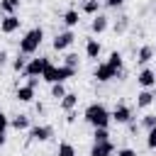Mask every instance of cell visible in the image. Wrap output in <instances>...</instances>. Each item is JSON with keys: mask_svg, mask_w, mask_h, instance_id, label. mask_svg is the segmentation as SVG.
I'll list each match as a JSON object with an SVG mask.
<instances>
[{"mask_svg": "<svg viewBox=\"0 0 156 156\" xmlns=\"http://www.w3.org/2000/svg\"><path fill=\"white\" fill-rule=\"evenodd\" d=\"M83 119H85V124H90L93 129H98V127H110L112 112L107 110L105 102H90V105L83 110Z\"/></svg>", "mask_w": 156, "mask_h": 156, "instance_id": "obj_1", "label": "cell"}, {"mask_svg": "<svg viewBox=\"0 0 156 156\" xmlns=\"http://www.w3.org/2000/svg\"><path fill=\"white\" fill-rule=\"evenodd\" d=\"M41 41H44V29H41V27H32V29H27V32L22 34V39H20V44H17V51L24 54V56H34V54L39 51Z\"/></svg>", "mask_w": 156, "mask_h": 156, "instance_id": "obj_2", "label": "cell"}, {"mask_svg": "<svg viewBox=\"0 0 156 156\" xmlns=\"http://www.w3.org/2000/svg\"><path fill=\"white\" fill-rule=\"evenodd\" d=\"M76 73H78L76 68H68V66H63V63H61V66L49 63V66L44 68V73H41V80L49 83V85H51V83H66V80L73 78Z\"/></svg>", "mask_w": 156, "mask_h": 156, "instance_id": "obj_3", "label": "cell"}, {"mask_svg": "<svg viewBox=\"0 0 156 156\" xmlns=\"http://www.w3.org/2000/svg\"><path fill=\"white\" fill-rule=\"evenodd\" d=\"M27 139H29V144H44V141H49L51 136H54V127L51 124H32L29 129H27Z\"/></svg>", "mask_w": 156, "mask_h": 156, "instance_id": "obj_4", "label": "cell"}, {"mask_svg": "<svg viewBox=\"0 0 156 156\" xmlns=\"http://www.w3.org/2000/svg\"><path fill=\"white\" fill-rule=\"evenodd\" d=\"M49 63H51L49 56H29L22 76H24V78H29V76H39V78H41V73H44V68H46Z\"/></svg>", "mask_w": 156, "mask_h": 156, "instance_id": "obj_5", "label": "cell"}, {"mask_svg": "<svg viewBox=\"0 0 156 156\" xmlns=\"http://www.w3.org/2000/svg\"><path fill=\"white\" fill-rule=\"evenodd\" d=\"M73 41H76V32L73 29H63V32H56L54 34L51 46H54V51H66V49L73 46Z\"/></svg>", "mask_w": 156, "mask_h": 156, "instance_id": "obj_6", "label": "cell"}, {"mask_svg": "<svg viewBox=\"0 0 156 156\" xmlns=\"http://www.w3.org/2000/svg\"><path fill=\"white\" fill-rule=\"evenodd\" d=\"M93 78H95L98 83H110V80H117V71H115L107 61H100V63H95V68H93Z\"/></svg>", "mask_w": 156, "mask_h": 156, "instance_id": "obj_7", "label": "cell"}, {"mask_svg": "<svg viewBox=\"0 0 156 156\" xmlns=\"http://www.w3.org/2000/svg\"><path fill=\"white\" fill-rule=\"evenodd\" d=\"M110 112H112V122H117V124H127V122L134 119V110L127 102H117Z\"/></svg>", "mask_w": 156, "mask_h": 156, "instance_id": "obj_8", "label": "cell"}, {"mask_svg": "<svg viewBox=\"0 0 156 156\" xmlns=\"http://www.w3.org/2000/svg\"><path fill=\"white\" fill-rule=\"evenodd\" d=\"M154 56H156V51H154V46H151V44H141V46L134 51V61H136V66H139V68L149 66V63L154 61Z\"/></svg>", "mask_w": 156, "mask_h": 156, "instance_id": "obj_9", "label": "cell"}, {"mask_svg": "<svg viewBox=\"0 0 156 156\" xmlns=\"http://www.w3.org/2000/svg\"><path fill=\"white\" fill-rule=\"evenodd\" d=\"M136 83H139V88H151V90H154V85H156V73H154V68H151V66L139 68V71H136Z\"/></svg>", "mask_w": 156, "mask_h": 156, "instance_id": "obj_10", "label": "cell"}, {"mask_svg": "<svg viewBox=\"0 0 156 156\" xmlns=\"http://www.w3.org/2000/svg\"><path fill=\"white\" fill-rule=\"evenodd\" d=\"M115 151H117V149H115L112 139H110V141H93L88 156H115Z\"/></svg>", "mask_w": 156, "mask_h": 156, "instance_id": "obj_11", "label": "cell"}, {"mask_svg": "<svg viewBox=\"0 0 156 156\" xmlns=\"http://www.w3.org/2000/svg\"><path fill=\"white\" fill-rule=\"evenodd\" d=\"M129 24H132V17L124 15V12H119V15L115 17V22H112V32H115V37H124V34L129 32Z\"/></svg>", "mask_w": 156, "mask_h": 156, "instance_id": "obj_12", "label": "cell"}, {"mask_svg": "<svg viewBox=\"0 0 156 156\" xmlns=\"http://www.w3.org/2000/svg\"><path fill=\"white\" fill-rule=\"evenodd\" d=\"M34 98H37V88H32V85H17V90H15V100L17 102H24V105H29V102H34Z\"/></svg>", "mask_w": 156, "mask_h": 156, "instance_id": "obj_13", "label": "cell"}, {"mask_svg": "<svg viewBox=\"0 0 156 156\" xmlns=\"http://www.w3.org/2000/svg\"><path fill=\"white\" fill-rule=\"evenodd\" d=\"M20 24H22V20H20L17 15H5V17L0 20V32H2V34H15V32L20 29Z\"/></svg>", "mask_w": 156, "mask_h": 156, "instance_id": "obj_14", "label": "cell"}, {"mask_svg": "<svg viewBox=\"0 0 156 156\" xmlns=\"http://www.w3.org/2000/svg\"><path fill=\"white\" fill-rule=\"evenodd\" d=\"M107 29H110V17L102 15V12H98V15L90 20V32H93V34H105Z\"/></svg>", "mask_w": 156, "mask_h": 156, "instance_id": "obj_15", "label": "cell"}, {"mask_svg": "<svg viewBox=\"0 0 156 156\" xmlns=\"http://www.w3.org/2000/svg\"><path fill=\"white\" fill-rule=\"evenodd\" d=\"M10 127H12L15 132H27V129L32 127V117H29L27 112H20V115L10 117Z\"/></svg>", "mask_w": 156, "mask_h": 156, "instance_id": "obj_16", "label": "cell"}, {"mask_svg": "<svg viewBox=\"0 0 156 156\" xmlns=\"http://www.w3.org/2000/svg\"><path fill=\"white\" fill-rule=\"evenodd\" d=\"M100 54H102V44H100L98 39L88 37V39H85V58L98 61V58H100Z\"/></svg>", "mask_w": 156, "mask_h": 156, "instance_id": "obj_17", "label": "cell"}, {"mask_svg": "<svg viewBox=\"0 0 156 156\" xmlns=\"http://www.w3.org/2000/svg\"><path fill=\"white\" fill-rule=\"evenodd\" d=\"M154 100H156V95H154V90H151V88H141V90L136 93V107H139V110L151 107V105H154Z\"/></svg>", "mask_w": 156, "mask_h": 156, "instance_id": "obj_18", "label": "cell"}, {"mask_svg": "<svg viewBox=\"0 0 156 156\" xmlns=\"http://www.w3.org/2000/svg\"><path fill=\"white\" fill-rule=\"evenodd\" d=\"M61 22L66 24V29H73V27H78L80 24V10H66L63 12V17H61Z\"/></svg>", "mask_w": 156, "mask_h": 156, "instance_id": "obj_19", "label": "cell"}, {"mask_svg": "<svg viewBox=\"0 0 156 156\" xmlns=\"http://www.w3.org/2000/svg\"><path fill=\"white\" fill-rule=\"evenodd\" d=\"M58 107H61L63 112H71V110H76V107H78V93H66V95L58 100Z\"/></svg>", "mask_w": 156, "mask_h": 156, "instance_id": "obj_20", "label": "cell"}, {"mask_svg": "<svg viewBox=\"0 0 156 156\" xmlns=\"http://www.w3.org/2000/svg\"><path fill=\"white\" fill-rule=\"evenodd\" d=\"M100 7H102V0H85L83 7H80V15H90V17H95V15L100 12Z\"/></svg>", "mask_w": 156, "mask_h": 156, "instance_id": "obj_21", "label": "cell"}, {"mask_svg": "<svg viewBox=\"0 0 156 156\" xmlns=\"http://www.w3.org/2000/svg\"><path fill=\"white\" fill-rule=\"evenodd\" d=\"M20 5H22V0H0V10H2V15H17Z\"/></svg>", "mask_w": 156, "mask_h": 156, "instance_id": "obj_22", "label": "cell"}, {"mask_svg": "<svg viewBox=\"0 0 156 156\" xmlns=\"http://www.w3.org/2000/svg\"><path fill=\"white\" fill-rule=\"evenodd\" d=\"M27 61H29V56H24V54H20V51H17V56L10 61V66H12V71H15V73H22V71H24V66H27Z\"/></svg>", "mask_w": 156, "mask_h": 156, "instance_id": "obj_23", "label": "cell"}, {"mask_svg": "<svg viewBox=\"0 0 156 156\" xmlns=\"http://www.w3.org/2000/svg\"><path fill=\"white\" fill-rule=\"evenodd\" d=\"M56 156H76V146L71 141H61L56 149Z\"/></svg>", "mask_w": 156, "mask_h": 156, "instance_id": "obj_24", "label": "cell"}, {"mask_svg": "<svg viewBox=\"0 0 156 156\" xmlns=\"http://www.w3.org/2000/svg\"><path fill=\"white\" fill-rule=\"evenodd\" d=\"M63 66H68V68H80V58H78V54H73V51H68L66 56H63Z\"/></svg>", "mask_w": 156, "mask_h": 156, "instance_id": "obj_25", "label": "cell"}, {"mask_svg": "<svg viewBox=\"0 0 156 156\" xmlns=\"http://www.w3.org/2000/svg\"><path fill=\"white\" fill-rule=\"evenodd\" d=\"M93 141H110V127H98V129H93Z\"/></svg>", "mask_w": 156, "mask_h": 156, "instance_id": "obj_26", "label": "cell"}, {"mask_svg": "<svg viewBox=\"0 0 156 156\" xmlns=\"http://www.w3.org/2000/svg\"><path fill=\"white\" fill-rule=\"evenodd\" d=\"M66 93H68V90H66V85H63V83H51V98H54L56 102H58Z\"/></svg>", "mask_w": 156, "mask_h": 156, "instance_id": "obj_27", "label": "cell"}, {"mask_svg": "<svg viewBox=\"0 0 156 156\" xmlns=\"http://www.w3.org/2000/svg\"><path fill=\"white\" fill-rule=\"evenodd\" d=\"M139 124H141L146 132H149V129H154V127H156V115H154V112H146V115L141 117V122H139Z\"/></svg>", "mask_w": 156, "mask_h": 156, "instance_id": "obj_28", "label": "cell"}, {"mask_svg": "<svg viewBox=\"0 0 156 156\" xmlns=\"http://www.w3.org/2000/svg\"><path fill=\"white\" fill-rule=\"evenodd\" d=\"M146 149L149 151H156V127L146 132Z\"/></svg>", "mask_w": 156, "mask_h": 156, "instance_id": "obj_29", "label": "cell"}, {"mask_svg": "<svg viewBox=\"0 0 156 156\" xmlns=\"http://www.w3.org/2000/svg\"><path fill=\"white\" fill-rule=\"evenodd\" d=\"M102 5H105L107 10H119V7L124 5V0H102Z\"/></svg>", "mask_w": 156, "mask_h": 156, "instance_id": "obj_30", "label": "cell"}, {"mask_svg": "<svg viewBox=\"0 0 156 156\" xmlns=\"http://www.w3.org/2000/svg\"><path fill=\"white\" fill-rule=\"evenodd\" d=\"M10 129V117L5 112H0V132H7Z\"/></svg>", "mask_w": 156, "mask_h": 156, "instance_id": "obj_31", "label": "cell"}, {"mask_svg": "<svg viewBox=\"0 0 156 156\" xmlns=\"http://www.w3.org/2000/svg\"><path fill=\"white\" fill-rule=\"evenodd\" d=\"M10 63V54H7V49H0V68H5Z\"/></svg>", "mask_w": 156, "mask_h": 156, "instance_id": "obj_32", "label": "cell"}, {"mask_svg": "<svg viewBox=\"0 0 156 156\" xmlns=\"http://www.w3.org/2000/svg\"><path fill=\"white\" fill-rule=\"evenodd\" d=\"M115 154H117V156H136V151L129 149V146H122V149H117Z\"/></svg>", "mask_w": 156, "mask_h": 156, "instance_id": "obj_33", "label": "cell"}, {"mask_svg": "<svg viewBox=\"0 0 156 156\" xmlns=\"http://www.w3.org/2000/svg\"><path fill=\"white\" fill-rule=\"evenodd\" d=\"M139 127H141V124H139L136 119H132V122H127V129H129V134H136V132H139Z\"/></svg>", "mask_w": 156, "mask_h": 156, "instance_id": "obj_34", "label": "cell"}, {"mask_svg": "<svg viewBox=\"0 0 156 156\" xmlns=\"http://www.w3.org/2000/svg\"><path fill=\"white\" fill-rule=\"evenodd\" d=\"M76 119H78V112H76V110H71V112H66V124H73Z\"/></svg>", "mask_w": 156, "mask_h": 156, "instance_id": "obj_35", "label": "cell"}, {"mask_svg": "<svg viewBox=\"0 0 156 156\" xmlns=\"http://www.w3.org/2000/svg\"><path fill=\"white\" fill-rule=\"evenodd\" d=\"M39 80H41L39 76H29V78H27V85H32V88H37V85H39Z\"/></svg>", "mask_w": 156, "mask_h": 156, "instance_id": "obj_36", "label": "cell"}, {"mask_svg": "<svg viewBox=\"0 0 156 156\" xmlns=\"http://www.w3.org/2000/svg\"><path fill=\"white\" fill-rule=\"evenodd\" d=\"M34 110H37V115H44L46 112V105L44 102H34Z\"/></svg>", "mask_w": 156, "mask_h": 156, "instance_id": "obj_37", "label": "cell"}, {"mask_svg": "<svg viewBox=\"0 0 156 156\" xmlns=\"http://www.w3.org/2000/svg\"><path fill=\"white\" fill-rule=\"evenodd\" d=\"M7 144V132H0V149Z\"/></svg>", "mask_w": 156, "mask_h": 156, "instance_id": "obj_38", "label": "cell"}, {"mask_svg": "<svg viewBox=\"0 0 156 156\" xmlns=\"http://www.w3.org/2000/svg\"><path fill=\"white\" fill-rule=\"evenodd\" d=\"M2 17H5V15H2V10H0V20H2Z\"/></svg>", "mask_w": 156, "mask_h": 156, "instance_id": "obj_39", "label": "cell"}, {"mask_svg": "<svg viewBox=\"0 0 156 156\" xmlns=\"http://www.w3.org/2000/svg\"><path fill=\"white\" fill-rule=\"evenodd\" d=\"M151 46H154V51H156V41H154V44H151Z\"/></svg>", "mask_w": 156, "mask_h": 156, "instance_id": "obj_40", "label": "cell"}, {"mask_svg": "<svg viewBox=\"0 0 156 156\" xmlns=\"http://www.w3.org/2000/svg\"><path fill=\"white\" fill-rule=\"evenodd\" d=\"M154 95H156V85H154Z\"/></svg>", "mask_w": 156, "mask_h": 156, "instance_id": "obj_41", "label": "cell"}, {"mask_svg": "<svg viewBox=\"0 0 156 156\" xmlns=\"http://www.w3.org/2000/svg\"><path fill=\"white\" fill-rule=\"evenodd\" d=\"M154 73H156V66H154Z\"/></svg>", "mask_w": 156, "mask_h": 156, "instance_id": "obj_42", "label": "cell"}]
</instances>
